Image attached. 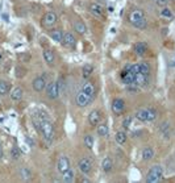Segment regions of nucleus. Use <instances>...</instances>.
<instances>
[{"label":"nucleus","instance_id":"obj_1","mask_svg":"<svg viewBox=\"0 0 175 183\" xmlns=\"http://www.w3.org/2000/svg\"><path fill=\"white\" fill-rule=\"evenodd\" d=\"M129 21L138 29H144L146 26V20H145L144 12L140 9H134L129 15Z\"/></svg>","mask_w":175,"mask_h":183},{"label":"nucleus","instance_id":"obj_2","mask_svg":"<svg viewBox=\"0 0 175 183\" xmlns=\"http://www.w3.org/2000/svg\"><path fill=\"white\" fill-rule=\"evenodd\" d=\"M162 174H163V170H162V166L155 165L153 166L150 171L146 175V182L147 183H157L162 179Z\"/></svg>","mask_w":175,"mask_h":183},{"label":"nucleus","instance_id":"obj_3","mask_svg":"<svg viewBox=\"0 0 175 183\" xmlns=\"http://www.w3.org/2000/svg\"><path fill=\"white\" fill-rule=\"evenodd\" d=\"M57 20H58V17L54 12H48V13H45L42 16L41 24H42L43 28H52V26L57 23Z\"/></svg>","mask_w":175,"mask_h":183},{"label":"nucleus","instance_id":"obj_4","mask_svg":"<svg viewBox=\"0 0 175 183\" xmlns=\"http://www.w3.org/2000/svg\"><path fill=\"white\" fill-rule=\"evenodd\" d=\"M92 97L88 96L87 94H84L83 91H79L76 95V97H75V103H76L78 107H87L90 104V102H91Z\"/></svg>","mask_w":175,"mask_h":183},{"label":"nucleus","instance_id":"obj_5","mask_svg":"<svg viewBox=\"0 0 175 183\" xmlns=\"http://www.w3.org/2000/svg\"><path fill=\"white\" fill-rule=\"evenodd\" d=\"M62 45L67 49H74L75 45H76V40H75L74 35L72 33H63Z\"/></svg>","mask_w":175,"mask_h":183},{"label":"nucleus","instance_id":"obj_6","mask_svg":"<svg viewBox=\"0 0 175 183\" xmlns=\"http://www.w3.org/2000/svg\"><path fill=\"white\" fill-rule=\"evenodd\" d=\"M46 94L50 99H57L59 96V87H58V83L57 82H52L48 84L46 87Z\"/></svg>","mask_w":175,"mask_h":183},{"label":"nucleus","instance_id":"obj_7","mask_svg":"<svg viewBox=\"0 0 175 183\" xmlns=\"http://www.w3.org/2000/svg\"><path fill=\"white\" fill-rule=\"evenodd\" d=\"M124 109H125V103H124L123 99H115L112 102V112L117 116L123 115Z\"/></svg>","mask_w":175,"mask_h":183},{"label":"nucleus","instance_id":"obj_8","mask_svg":"<svg viewBox=\"0 0 175 183\" xmlns=\"http://www.w3.org/2000/svg\"><path fill=\"white\" fill-rule=\"evenodd\" d=\"M32 86H33V90H34L36 92H41L46 87L45 77H37V78H34V79H33V83H32Z\"/></svg>","mask_w":175,"mask_h":183},{"label":"nucleus","instance_id":"obj_9","mask_svg":"<svg viewBox=\"0 0 175 183\" xmlns=\"http://www.w3.org/2000/svg\"><path fill=\"white\" fill-rule=\"evenodd\" d=\"M57 169H58V171L62 173V174L66 171V170L70 169V161L66 155H62V157L59 158V161H58V163H57Z\"/></svg>","mask_w":175,"mask_h":183},{"label":"nucleus","instance_id":"obj_10","mask_svg":"<svg viewBox=\"0 0 175 183\" xmlns=\"http://www.w3.org/2000/svg\"><path fill=\"white\" fill-rule=\"evenodd\" d=\"M91 161L88 160V158H82L79 162H78V167H79V170H81L83 174H88L90 171H91Z\"/></svg>","mask_w":175,"mask_h":183},{"label":"nucleus","instance_id":"obj_11","mask_svg":"<svg viewBox=\"0 0 175 183\" xmlns=\"http://www.w3.org/2000/svg\"><path fill=\"white\" fill-rule=\"evenodd\" d=\"M134 83L138 84L140 87H144L149 83V75H145L142 73L138 71L137 74H134Z\"/></svg>","mask_w":175,"mask_h":183},{"label":"nucleus","instance_id":"obj_12","mask_svg":"<svg viewBox=\"0 0 175 183\" xmlns=\"http://www.w3.org/2000/svg\"><path fill=\"white\" fill-rule=\"evenodd\" d=\"M101 120V116H100V112L98 111V109H94V111H91V113L88 115V123L91 124V125H98L99 123H100Z\"/></svg>","mask_w":175,"mask_h":183},{"label":"nucleus","instance_id":"obj_13","mask_svg":"<svg viewBox=\"0 0 175 183\" xmlns=\"http://www.w3.org/2000/svg\"><path fill=\"white\" fill-rule=\"evenodd\" d=\"M49 36L52 37V40H54L55 42H62L63 38V32L59 28H54L52 30H49Z\"/></svg>","mask_w":175,"mask_h":183},{"label":"nucleus","instance_id":"obj_14","mask_svg":"<svg viewBox=\"0 0 175 183\" xmlns=\"http://www.w3.org/2000/svg\"><path fill=\"white\" fill-rule=\"evenodd\" d=\"M82 91L84 92V94H87L88 96H94L95 94V86H94V83L90 82V80H86V82L83 83V86H82Z\"/></svg>","mask_w":175,"mask_h":183},{"label":"nucleus","instance_id":"obj_15","mask_svg":"<svg viewBox=\"0 0 175 183\" xmlns=\"http://www.w3.org/2000/svg\"><path fill=\"white\" fill-rule=\"evenodd\" d=\"M43 59H45V62L49 66H53L54 65V61H55L54 53H53L50 49H45V50H43Z\"/></svg>","mask_w":175,"mask_h":183},{"label":"nucleus","instance_id":"obj_16","mask_svg":"<svg viewBox=\"0 0 175 183\" xmlns=\"http://www.w3.org/2000/svg\"><path fill=\"white\" fill-rule=\"evenodd\" d=\"M121 79H123V82L125 83V84L134 83V74H132V73L128 71V70H124V71L121 73Z\"/></svg>","mask_w":175,"mask_h":183},{"label":"nucleus","instance_id":"obj_17","mask_svg":"<svg viewBox=\"0 0 175 183\" xmlns=\"http://www.w3.org/2000/svg\"><path fill=\"white\" fill-rule=\"evenodd\" d=\"M9 95H11V99L13 102L21 100V97H23V88H21V87H14V88L9 92Z\"/></svg>","mask_w":175,"mask_h":183},{"label":"nucleus","instance_id":"obj_18","mask_svg":"<svg viewBox=\"0 0 175 183\" xmlns=\"http://www.w3.org/2000/svg\"><path fill=\"white\" fill-rule=\"evenodd\" d=\"M90 11H91L94 15H96V16H103L104 8L101 7V4L92 3V4H90Z\"/></svg>","mask_w":175,"mask_h":183},{"label":"nucleus","instance_id":"obj_19","mask_svg":"<svg viewBox=\"0 0 175 183\" xmlns=\"http://www.w3.org/2000/svg\"><path fill=\"white\" fill-rule=\"evenodd\" d=\"M136 119L142 123H147V108H141L136 112Z\"/></svg>","mask_w":175,"mask_h":183},{"label":"nucleus","instance_id":"obj_20","mask_svg":"<svg viewBox=\"0 0 175 183\" xmlns=\"http://www.w3.org/2000/svg\"><path fill=\"white\" fill-rule=\"evenodd\" d=\"M146 45H145L144 42H137L134 44V52L137 55H140V57H142V55L146 53Z\"/></svg>","mask_w":175,"mask_h":183},{"label":"nucleus","instance_id":"obj_21","mask_svg":"<svg viewBox=\"0 0 175 183\" xmlns=\"http://www.w3.org/2000/svg\"><path fill=\"white\" fill-rule=\"evenodd\" d=\"M154 157V150H153L150 146H146V148L142 150V160L144 161H150Z\"/></svg>","mask_w":175,"mask_h":183},{"label":"nucleus","instance_id":"obj_22","mask_svg":"<svg viewBox=\"0 0 175 183\" xmlns=\"http://www.w3.org/2000/svg\"><path fill=\"white\" fill-rule=\"evenodd\" d=\"M62 182H65V183H71V182H74V173H72L71 169L66 170V171L63 173Z\"/></svg>","mask_w":175,"mask_h":183},{"label":"nucleus","instance_id":"obj_23","mask_svg":"<svg viewBox=\"0 0 175 183\" xmlns=\"http://www.w3.org/2000/svg\"><path fill=\"white\" fill-rule=\"evenodd\" d=\"M74 29L79 33V35H84V33L87 32V28H86V25H84L83 21H75Z\"/></svg>","mask_w":175,"mask_h":183},{"label":"nucleus","instance_id":"obj_24","mask_svg":"<svg viewBox=\"0 0 175 183\" xmlns=\"http://www.w3.org/2000/svg\"><path fill=\"white\" fill-rule=\"evenodd\" d=\"M112 166H113V163H112V160L111 158H108V157H105L103 160V163H101V167H103V170L105 173H109L111 170H112Z\"/></svg>","mask_w":175,"mask_h":183},{"label":"nucleus","instance_id":"obj_25","mask_svg":"<svg viewBox=\"0 0 175 183\" xmlns=\"http://www.w3.org/2000/svg\"><path fill=\"white\" fill-rule=\"evenodd\" d=\"M115 138H116V142H117L119 145H123V144H125V141H126V133L124 131H119L115 135Z\"/></svg>","mask_w":175,"mask_h":183},{"label":"nucleus","instance_id":"obj_26","mask_svg":"<svg viewBox=\"0 0 175 183\" xmlns=\"http://www.w3.org/2000/svg\"><path fill=\"white\" fill-rule=\"evenodd\" d=\"M92 71H94V67H92L91 65H84L83 69H82V77H83L84 79H88V78L91 77Z\"/></svg>","mask_w":175,"mask_h":183},{"label":"nucleus","instance_id":"obj_27","mask_svg":"<svg viewBox=\"0 0 175 183\" xmlns=\"http://www.w3.org/2000/svg\"><path fill=\"white\" fill-rule=\"evenodd\" d=\"M96 132H98V135L100 136H107L108 135V126H107V124H98V128H96Z\"/></svg>","mask_w":175,"mask_h":183},{"label":"nucleus","instance_id":"obj_28","mask_svg":"<svg viewBox=\"0 0 175 183\" xmlns=\"http://www.w3.org/2000/svg\"><path fill=\"white\" fill-rule=\"evenodd\" d=\"M9 84L6 80H0V95H7L9 92Z\"/></svg>","mask_w":175,"mask_h":183},{"label":"nucleus","instance_id":"obj_29","mask_svg":"<svg viewBox=\"0 0 175 183\" xmlns=\"http://www.w3.org/2000/svg\"><path fill=\"white\" fill-rule=\"evenodd\" d=\"M126 91L129 94H137L140 91V86L136 84V83H130V84H126Z\"/></svg>","mask_w":175,"mask_h":183},{"label":"nucleus","instance_id":"obj_30","mask_svg":"<svg viewBox=\"0 0 175 183\" xmlns=\"http://www.w3.org/2000/svg\"><path fill=\"white\" fill-rule=\"evenodd\" d=\"M11 157L13 158V160H19V158L21 157V150L17 148V146H13V148L11 149Z\"/></svg>","mask_w":175,"mask_h":183},{"label":"nucleus","instance_id":"obj_31","mask_svg":"<svg viewBox=\"0 0 175 183\" xmlns=\"http://www.w3.org/2000/svg\"><path fill=\"white\" fill-rule=\"evenodd\" d=\"M140 73H142V74H145V75H149L150 74V66H149V63H146V62L140 63Z\"/></svg>","mask_w":175,"mask_h":183},{"label":"nucleus","instance_id":"obj_32","mask_svg":"<svg viewBox=\"0 0 175 183\" xmlns=\"http://www.w3.org/2000/svg\"><path fill=\"white\" fill-rule=\"evenodd\" d=\"M155 119H157V112L154 109L147 108V123H154Z\"/></svg>","mask_w":175,"mask_h":183},{"label":"nucleus","instance_id":"obj_33","mask_svg":"<svg viewBox=\"0 0 175 183\" xmlns=\"http://www.w3.org/2000/svg\"><path fill=\"white\" fill-rule=\"evenodd\" d=\"M20 175H21V179H23V180H29V179H30V177H32L30 171H29L26 167H24V169L20 170Z\"/></svg>","mask_w":175,"mask_h":183},{"label":"nucleus","instance_id":"obj_34","mask_svg":"<svg viewBox=\"0 0 175 183\" xmlns=\"http://www.w3.org/2000/svg\"><path fill=\"white\" fill-rule=\"evenodd\" d=\"M125 70L130 71L132 74H137V73L140 71V65H138V63H136V65H126Z\"/></svg>","mask_w":175,"mask_h":183},{"label":"nucleus","instance_id":"obj_35","mask_svg":"<svg viewBox=\"0 0 175 183\" xmlns=\"http://www.w3.org/2000/svg\"><path fill=\"white\" fill-rule=\"evenodd\" d=\"M161 17L163 19H172V13L169 8H162L161 11Z\"/></svg>","mask_w":175,"mask_h":183},{"label":"nucleus","instance_id":"obj_36","mask_svg":"<svg viewBox=\"0 0 175 183\" xmlns=\"http://www.w3.org/2000/svg\"><path fill=\"white\" fill-rule=\"evenodd\" d=\"M132 121H133L132 116H126V117L123 120V128H124V129H129V128H130V124H132Z\"/></svg>","mask_w":175,"mask_h":183},{"label":"nucleus","instance_id":"obj_37","mask_svg":"<svg viewBox=\"0 0 175 183\" xmlns=\"http://www.w3.org/2000/svg\"><path fill=\"white\" fill-rule=\"evenodd\" d=\"M84 145H86L88 149H92V146H94V138H92V136L88 135L84 137Z\"/></svg>","mask_w":175,"mask_h":183},{"label":"nucleus","instance_id":"obj_38","mask_svg":"<svg viewBox=\"0 0 175 183\" xmlns=\"http://www.w3.org/2000/svg\"><path fill=\"white\" fill-rule=\"evenodd\" d=\"M155 1H157V4L159 7H165L167 4V1H169V0H155Z\"/></svg>","mask_w":175,"mask_h":183},{"label":"nucleus","instance_id":"obj_39","mask_svg":"<svg viewBox=\"0 0 175 183\" xmlns=\"http://www.w3.org/2000/svg\"><path fill=\"white\" fill-rule=\"evenodd\" d=\"M4 153H3V149H1V146H0V158H3Z\"/></svg>","mask_w":175,"mask_h":183},{"label":"nucleus","instance_id":"obj_40","mask_svg":"<svg viewBox=\"0 0 175 183\" xmlns=\"http://www.w3.org/2000/svg\"><path fill=\"white\" fill-rule=\"evenodd\" d=\"M108 11H109V12H113V11H115V8H113L112 6H109V7H108Z\"/></svg>","mask_w":175,"mask_h":183},{"label":"nucleus","instance_id":"obj_41","mask_svg":"<svg viewBox=\"0 0 175 183\" xmlns=\"http://www.w3.org/2000/svg\"><path fill=\"white\" fill-rule=\"evenodd\" d=\"M3 17H4V20H6V21H8V16H7V15H3Z\"/></svg>","mask_w":175,"mask_h":183},{"label":"nucleus","instance_id":"obj_42","mask_svg":"<svg viewBox=\"0 0 175 183\" xmlns=\"http://www.w3.org/2000/svg\"><path fill=\"white\" fill-rule=\"evenodd\" d=\"M174 62H170V66H175V59H172Z\"/></svg>","mask_w":175,"mask_h":183},{"label":"nucleus","instance_id":"obj_43","mask_svg":"<svg viewBox=\"0 0 175 183\" xmlns=\"http://www.w3.org/2000/svg\"><path fill=\"white\" fill-rule=\"evenodd\" d=\"M172 3H175V0H172Z\"/></svg>","mask_w":175,"mask_h":183},{"label":"nucleus","instance_id":"obj_44","mask_svg":"<svg viewBox=\"0 0 175 183\" xmlns=\"http://www.w3.org/2000/svg\"><path fill=\"white\" fill-rule=\"evenodd\" d=\"M0 58H1V55H0Z\"/></svg>","mask_w":175,"mask_h":183},{"label":"nucleus","instance_id":"obj_45","mask_svg":"<svg viewBox=\"0 0 175 183\" xmlns=\"http://www.w3.org/2000/svg\"><path fill=\"white\" fill-rule=\"evenodd\" d=\"M0 146H1V144H0Z\"/></svg>","mask_w":175,"mask_h":183}]
</instances>
